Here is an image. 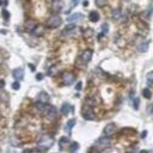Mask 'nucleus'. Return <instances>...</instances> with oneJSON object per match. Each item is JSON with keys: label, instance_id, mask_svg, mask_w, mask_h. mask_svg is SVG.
<instances>
[{"label": "nucleus", "instance_id": "bb28decb", "mask_svg": "<svg viewBox=\"0 0 153 153\" xmlns=\"http://www.w3.org/2000/svg\"><path fill=\"white\" fill-rule=\"evenodd\" d=\"M70 152H76V151H77L79 150V144L77 142H72L71 145H70Z\"/></svg>", "mask_w": 153, "mask_h": 153}, {"label": "nucleus", "instance_id": "1a4fd4ad", "mask_svg": "<svg viewBox=\"0 0 153 153\" xmlns=\"http://www.w3.org/2000/svg\"><path fill=\"white\" fill-rule=\"evenodd\" d=\"M62 80H63V83L65 86H70L75 81V75L72 72H64L62 76Z\"/></svg>", "mask_w": 153, "mask_h": 153}, {"label": "nucleus", "instance_id": "4c0bfd02", "mask_svg": "<svg viewBox=\"0 0 153 153\" xmlns=\"http://www.w3.org/2000/svg\"><path fill=\"white\" fill-rule=\"evenodd\" d=\"M146 135H147V132H144V133H142V136H141V138H145Z\"/></svg>", "mask_w": 153, "mask_h": 153}, {"label": "nucleus", "instance_id": "7ed1b4c3", "mask_svg": "<svg viewBox=\"0 0 153 153\" xmlns=\"http://www.w3.org/2000/svg\"><path fill=\"white\" fill-rule=\"evenodd\" d=\"M57 109L53 106V105H46V109L44 111V116L46 118H48L50 121H54L57 118Z\"/></svg>", "mask_w": 153, "mask_h": 153}, {"label": "nucleus", "instance_id": "cd10ccee", "mask_svg": "<svg viewBox=\"0 0 153 153\" xmlns=\"http://www.w3.org/2000/svg\"><path fill=\"white\" fill-rule=\"evenodd\" d=\"M146 79H147V82H148L150 85H152L153 83V71H151V72H148L146 75Z\"/></svg>", "mask_w": 153, "mask_h": 153}, {"label": "nucleus", "instance_id": "dca6fc26", "mask_svg": "<svg viewBox=\"0 0 153 153\" xmlns=\"http://www.w3.org/2000/svg\"><path fill=\"white\" fill-rule=\"evenodd\" d=\"M75 124H76V119H69V121L66 122V124H65V128H64V129H65V132H68V133L70 134Z\"/></svg>", "mask_w": 153, "mask_h": 153}, {"label": "nucleus", "instance_id": "0eeeda50", "mask_svg": "<svg viewBox=\"0 0 153 153\" xmlns=\"http://www.w3.org/2000/svg\"><path fill=\"white\" fill-rule=\"evenodd\" d=\"M75 30H76V25L72 24V23H69L62 32V38H69L70 35H72L75 33Z\"/></svg>", "mask_w": 153, "mask_h": 153}, {"label": "nucleus", "instance_id": "2f4dec72", "mask_svg": "<svg viewBox=\"0 0 153 153\" xmlns=\"http://www.w3.org/2000/svg\"><path fill=\"white\" fill-rule=\"evenodd\" d=\"M92 35H93V30H92V29H86V32H85V36L89 38V36H92Z\"/></svg>", "mask_w": 153, "mask_h": 153}, {"label": "nucleus", "instance_id": "e433bc0d", "mask_svg": "<svg viewBox=\"0 0 153 153\" xmlns=\"http://www.w3.org/2000/svg\"><path fill=\"white\" fill-rule=\"evenodd\" d=\"M88 5H89V3H88V1H85L83 3V6H88Z\"/></svg>", "mask_w": 153, "mask_h": 153}, {"label": "nucleus", "instance_id": "a211bd4d", "mask_svg": "<svg viewBox=\"0 0 153 153\" xmlns=\"http://www.w3.org/2000/svg\"><path fill=\"white\" fill-rule=\"evenodd\" d=\"M36 25H38V24H36V22H34V21H28V22L25 23V29H27L28 32H30V33H32V32L34 30V29L36 28Z\"/></svg>", "mask_w": 153, "mask_h": 153}, {"label": "nucleus", "instance_id": "f704fd0d", "mask_svg": "<svg viewBox=\"0 0 153 153\" xmlns=\"http://www.w3.org/2000/svg\"><path fill=\"white\" fill-rule=\"evenodd\" d=\"M42 77H44L42 74H38V75H36V80H38V81H41V80H42Z\"/></svg>", "mask_w": 153, "mask_h": 153}, {"label": "nucleus", "instance_id": "20e7f679", "mask_svg": "<svg viewBox=\"0 0 153 153\" xmlns=\"http://www.w3.org/2000/svg\"><path fill=\"white\" fill-rule=\"evenodd\" d=\"M62 24V18L58 15H53V16H51L48 19H47L46 22V25L48 27V28H52V29H56L58 28Z\"/></svg>", "mask_w": 153, "mask_h": 153}, {"label": "nucleus", "instance_id": "5701e85b", "mask_svg": "<svg viewBox=\"0 0 153 153\" xmlns=\"http://www.w3.org/2000/svg\"><path fill=\"white\" fill-rule=\"evenodd\" d=\"M107 0H95V5L98 7H104L105 5H106Z\"/></svg>", "mask_w": 153, "mask_h": 153}, {"label": "nucleus", "instance_id": "423d86ee", "mask_svg": "<svg viewBox=\"0 0 153 153\" xmlns=\"http://www.w3.org/2000/svg\"><path fill=\"white\" fill-rule=\"evenodd\" d=\"M92 56H93V51H92V50H86V51L83 52V53L81 54V57H80L81 63L83 64V65H87V64L91 62Z\"/></svg>", "mask_w": 153, "mask_h": 153}, {"label": "nucleus", "instance_id": "39448f33", "mask_svg": "<svg viewBox=\"0 0 153 153\" xmlns=\"http://www.w3.org/2000/svg\"><path fill=\"white\" fill-rule=\"evenodd\" d=\"M82 116H83L85 119H88V121L94 119V112H93V110L89 105H86V106L82 109Z\"/></svg>", "mask_w": 153, "mask_h": 153}, {"label": "nucleus", "instance_id": "f3484780", "mask_svg": "<svg viewBox=\"0 0 153 153\" xmlns=\"http://www.w3.org/2000/svg\"><path fill=\"white\" fill-rule=\"evenodd\" d=\"M88 18H89L91 22H98L100 19V15H99L98 11H92L89 13V16H88Z\"/></svg>", "mask_w": 153, "mask_h": 153}, {"label": "nucleus", "instance_id": "9b49d317", "mask_svg": "<svg viewBox=\"0 0 153 153\" xmlns=\"http://www.w3.org/2000/svg\"><path fill=\"white\" fill-rule=\"evenodd\" d=\"M74 111V109H72V106L70 104H68V103H64L63 105H62V107H60V112H62V115H64V116H69L70 113H71Z\"/></svg>", "mask_w": 153, "mask_h": 153}, {"label": "nucleus", "instance_id": "c85d7f7f", "mask_svg": "<svg viewBox=\"0 0 153 153\" xmlns=\"http://www.w3.org/2000/svg\"><path fill=\"white\" fill-rule=\"evenodd\" d=\"M101 29H103V35H107V33H109V24L107 23H104V24L101 25Z\"/></svg>", "mask_w": 153, "mask_h": 153}, {"label": "nucleus", "instance_id": "6e6552de", "mask_svg": "<svg viewBox=\"0 0 153 153\" xmlns=\"http://www.w3.org/2000/svg\"><path fill=\"white\" fill-rule=\"evenodd\" d=\"M116 129H117V127H116V124L115 123H109V124L104 128V130H103V134L105 135V136H112V135L116 133Z\"/></svg>", "mask_w": 153, "mask_h": 153}, {"label": "nucleus", "instance_id": "393cba45", "mask_svg": "<svg viewBox=\"0 0 153 153\" xmlns=\"http://www.w3.org/2000/svg\"><path fill=\"white\" fill-rule=\"evenodd\" d=\"M58 71V69L57 66H52L48 69V71H47V74H48V76H54V74Z\"/></svg>", "mask_w": 153, "mask_h": 153}, {"label": "nucleus", "instance_id": "7c9ffc66", "mask_svg": "<svg viewBox=\"0 0 153 153\" xmlns=\"http://www.w3.org/2000/svg\"><path fill=\"white\" fill-rule=\"evenodd\" d=\"M12 88H13V89H15V91H18V89H19V88H21V83H19V82H18V81H16V82H13V83H12Z\"/></svg>", "mask_w": 153, "mask_h": 153}, {"label": "nucleus", "instance_id": "412c9836", "mask_svg": "<svg viewBox=\"0 0 153 153\" xmlns=\"http://www.w3.org/2000/svg\"><path fill=\"white\" fill-rule=\"evenodd\" d=\"M142 95L146 98V99H151L152 98V92L148 89V88H145L142 91Z\"/></svg>", "mask_w": 153, "mask_h": 153}, {"label": "nucleus", "instance_id": "ea45409f", "mask_svg": "<svg viewBox=\"0 0 153 153\" xmlns=\"http://www.w3.org/2000/svg\"><path fill=\"white\" fill-rule=\"evenodd\" d=\"M124 1H129V0H124Z\"/></svg>", "mask_w": 153, "mask_h": 153}, {"label": "nucleus", "instance_id": "58836bf2", "mask_svg": "<svg viewBox=\"0 0 153 153\" xmlns=\"http://www.w3.org/2000/svg\"><path fill=\"white\" fill-rule=\"evenodd\" d=\"M4 3H5V0L3 1V0H0V6H1V5H4Z\"/></svg>", "mask_w": 153, "mask_h": 153}, {"label": "nucleus", "instance_id": "6ab92c4d", "mask_svg": "<svg viewBox=\"0 0 153 153\" xmlns=\"http://www.w3.org/2000/svg\"><path fill=\"white\" fill-rule=\"evenodd\" d=\"M44 33H45V30H44V28L41 27V25H36V28H35L34 30L32 32V34L35 35V36H41Z\"/></svg>", "mask_w": 153, "mask_h": 153}, {"label": "nucleus", "instance_id": "a19ab883", "mask_svg": "<svg viewBox=\"0 0 153 153\" xmlns=\"http://www.w3.org/2000/svg\"><path fill=\"white\" fill-rule=\"evenodd\" d=\"M53 1H56V0H53Z\"/></svg>", "mask_w": 153, "mask_h": 153}, {"label": "nucleus", "instance_id": "f03ea898", "mask_svg": "<svg viewBox=\"0 0 153 153\" xmlns=\"http://www.w3.org/2000/svg\"><path fill=\"white\" fill-rule=\"evenodd\" d=\"M110 146H111V140L109 136H105V135L101 138H99L95 141V144H94V147H95V150H98V151H104V150L109 148Z\"/></svg>", "mask_w": 153, "mask_h": 153}, {"label": "nucleus", "instance_id": "9d476101", "mask_svg": "<svg viewBox=\"0 0 153 153\" xmlns=\"http://www.w3.org/2000/svg\"><path fill=\"white\" fill-rule=\"evenodd\" d=\"M70 145H71V141L68 136H64L59 140V148L60 151H65L68 148H70Z\"/></svg>", "mask_w": 153, "mask_h": 153}, {"label": "nucleus", "instance_id": "a878e982", "mask_svg": "<svg viewBox=\"0 0 153 153\" xmlns=\"http://www.w3.org/2000/svg\"><path fill=\"white\" fill-rule=\"evenodd\" d=\"M1 16H3V18H4L5 21L10 19V12H9L7 10H3V11H1Z\"/></svg>", "mask_w": 153, "mask_h": 153}, {"label": "nucleus", "instance_id": "2eb2a0df", "mask_svg": "<svg viewBox=\"0 0 153 153\" xmlns=\"http://www.w3.org/2000/svg\"><path fill=\"white\" fill-rule=\"evenodd\" d=\"M46 105L47 104H45V103H41V101H38V103H35V109H36V111L39 113H41L42 115L44 113V111H45V109H46Z\"/></svg>", "mask_w": 153, "mask_h": 153}, {"label": "nucleus", "instance_id": "4be33fe9", "mask_svg": "<svg viewBox=\"0 0 153 153\" xmlns=\"http://www.w3.org/2000/svg\"><path fill=\"white\" fill-rule=\"evenodd\" d=\"M7 98H9L7 93H5L4 91H0V100H1V101L7 103Z\"/></svg>", "mask_w": 153, "mask_h": 153}, {"label": "nucleus", "instance_id": "f8f14e48", "mask_svg": "<svg viewBox=\"0 0 153 153\" xmlns=\"http://www.w3.org/2000/svg\"><path fill=\"white\" fill-rule=\"evenodd\" d=\"M12 76H13V79L16 81H21V80H23V77H24V70H23L22 68L15 69L13 72H12Z\"/></svg>", "mask_w": 153, "mask_h": 153}, {"label": "nucleus", "instance_id": "4468645a", "mask_svg": "<svg viewBox=\"0 0 153 153\" xmlns=\"http://www.w3.org/2000/svg\"><path fill=\"white\" fill-rule=\"evenodd\" d=\"M39 101H41V103H45V104H47L50 101V95L47 94L46 92H40L39 93Z\"/></svg>", "mask_w": 153, "mask_h": 153}, {"label": "nucleus", "instance_id": "72a5a7b5", "mask_svg": "<svg viewBox=\"0 0 153 153\" xmlns=\"http://www.w3.org/2000/svg\"><path fill=\"white\" fill-rule=\"evenodd\" d=\"M81 89H82V82L79 81L77 85H76V91H81Z\"/></svg>", "mask_w": 153, "mask_h": 153}, {"label": "nucleus", "instance_id": "c9c22d12", "mask_svg": "<svg viewBox=\"0 0 153 153\" xmlns=\"http://www.w3.org/2000/svg\"><path fill=\"white\" fill-rule=\"evenodd\" d=\"M28 66L30 68V70H32V71H35V66L33 65V64H28Z\"/></svg>", "mask_w": 153, "mask_h": 153}, {"label": "nucleus", "instance_id": "b1692460", "mask_svg": "<svg viewBox=\"0 0 153 153\" xmlns=\"http://www.w3.org/2000/svg\"><path fill=\"white\" fill-rule=\"evenodd\" d=\"M147 48H148V44H142V45L138 46V51L139 52H146Z\"/></svg>", "mask_w": 153, "mask_h": 153}, {"label": "nucleus", "instance_id": "c756f323", "mask_svg": "<svg viewBox=\"0 0 153 153\" xmlns=\"http://www.w3.org/2000/svg\"><path fill=\"white\" fill-rule=\"evenodd\" d=\"M133 105H134V109H135V110H139V106H140V99H139V98H136V97H135V99H134V103H133Z\"/></svg>", "mask_w": 153, "mask_h": 153}, {"label": "nucleus", "instance_id": "ddd939ff", "mask_svg": "<svg viewBox=\"0 0 153 153\" xmlns=\"http://www.w3.org/2000/svg\"><path fill=\"white\" fill-rule=\"evenodd\" d=\"M82 18H83V15H81V13H74L71 16H69L66 21H68V23H74V22L80 21Z\"/></svg>", "mask_w": 153, "mask_h": 153}, {"label": "nucleus", "instance_id": "f257e3e1", "mask_svg": "<svg viewBox=\"0 0 153 153\" xmlns=\"http://www.w3.org/2000/svg\"><path fill=\"white\" fill-rule=\"evenodd\" d=\"M54 144V139L51 135H41L38 140V148L40 151H47L50 150Z\"/></svg>", "mask_w": 153, "mask_h": 153}, {"label": "nucleus", "instance_id": "aec40b11", "mask_svg": "<svg viewBox=\"0 0 153 153\" xmlns=\"http://www.w3.org/2000/svg\"><path fill=\"white\" fill-rule=\"evenodd\" d=\"M121 15H122V12H121L119 9H115V10L112 11V18L116 19V21H118V19L121 18Z\"/></svg>", "mask_w": 153, "mask_h": 153}, {"label": "nucleus", "instance_id": "473e14b6", "mask_svg": "<svg viewBox=\"0 0 153 153\" xmlns=\"http://www.w3.org/2000/svg\"><path fill=\"white\" fill-rule=\"evenodd\" d=\"M80 1H81V0H72V3H71V5H70V10H71V9L74 7V6H76V5H77V4L80 3ZM70 10L68 11V12H70Z\"/></svg>", "mask_w": 153, "mask_h": 153}]
</instances>
